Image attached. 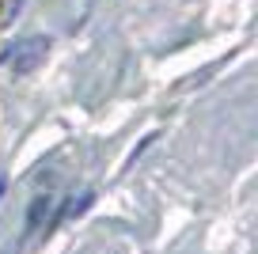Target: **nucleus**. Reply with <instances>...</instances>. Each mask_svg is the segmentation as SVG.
<instances>
[{"label":"nucleus","mask_w":258,"mask_h":254,"mask_svg":"<svg viewBox=\"0 0 258 254\" xmlns=\"http://www.w3.org/2000/svg\"><path fill=\"white\" fill-rule=\"evenodd\" d=\"M46 53H49V38H42V34H34V38H23L16 46V57H12V72L16 76H27V72H34L42 61H46Z\"/></svg>","instance_id":"nucleus-1"},{"label":"nucleus","mask_w":258,"mask_h":254,"mask_svg":"<svg viewBox=\"0 0 258 254\" xmlns=\"http://www.w3.org/2000/svg\"><path fill=\"white\" fill-rule=\"evenodd\" d=\"M53 216V194H38L31 201V213H27V235H34L38 228H46V220Z\"/></svg>","instance_id":"nucleus-2"},{"label":"nucleus","mask_w":258,"mask_h":254,"mask_svg":"<svg viewBox=\"0 0 258 254\" xmlns=\"http://www.w3.org/2000/svg\"><path fill=\"white\" fill-rule=\"evenodd\" d=\"M91 201H95V194H91V190H88V194H80V198H73V201H69V209H64L61 216H84Z\"/></svg>","instance_id":"nucleus-3"},{"label":"nucleus","mask_w":258,"mask_h":254,"mask_svg":"<svg viewBox=\"0 0 258 254\" xmlns=\"http://www.w3.org/2000/svg\"><path fill=\"white\" fill-rule=\"evenodd\" d=\"M4 190H8V182H4V175H0V198H4Z\"/></svg>","instance_id":"nucleus-4"}]
</instances>
